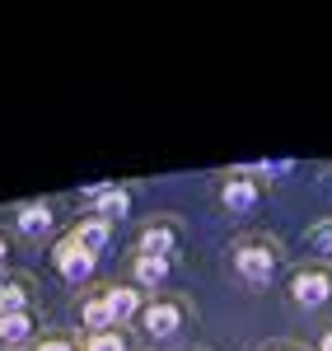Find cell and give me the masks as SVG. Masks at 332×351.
<instances>
[{
	"label": "cell",
	"instance_id": "cell-14",
	"mask_svg": "<svg viewBox=\"0 0 332 351\" xmlns=\"http://www.w3.org/2000/svg\"><path fill=\"white\" fill-rule=\"evenodd\" d=\"M164 271H168L164 258H140V263H136V276H140V281H159Z\"/></svg>",
	"mask_w": 332,
	"mask_h": 351
},
{
	"label": "cell",
	"instance_id": "cell-4",
	"mask_svg": "<svg viewBox=\"0 0 332 351\" xmlns=\"http://www.w3.org/2000/svg\"><path fill=\"white\" fill-rule=\"evenodd\" d=\"M145 328H150L155 337H168V332L178 328V309H173V304H150V309H145Z\"/></svg>",
	"mask_w": 332,
	"mask_h": 351
},
{
	"label": "cell",
	"instance_id": "cell-1",
	"mask_svg": "<svg viewBox=\"0 0 332 351\" xmlns=\"http://www.w3.org/2000/svg\"><path fill=\"white\" fill-rule=\"evenodd\" d=\"M56 267H61V276H71V281H84V276L94 271V258H89L75 239H66L56 248Z\"/></svg>",
	"mask_w": 332,
	"mask_h": 351
},
{
	"label": "cell",
	"instance_id": "cell-17",
	"mask_svg": "<svg viewBox=\"0 0 332 351\" xmlns=\"http://www.w3.org/2000/svg\"><path fill=\"white\" fill-rule=\"evenodd\" d=\"M38 351H71L66 342H47V347H38Z\"/></svg>",
	"mask_w": 332,
	"mask_h": 351
},
{
	"label": "cell",
	"instance_id": "cell-11",
	"mask_svg": "<svg viewBox=\"0 0 332 351\" xmlns=\"http://www.w3.org/2000/svg\"><path fill=\"white\" fill-rule=\"evenodd\" d=\"M94 197L103 202V216H108V220H122V216H127V206H131L127 192H94Z\"/></svg>",
	"mask_w": 332,
	"mask_h": 351
},
{
	"label": "cell",
	"instance_id": "cell-16",
	"mask_svg": "<svg viewBox=\"0 0 332 351\" xmlns=\"http://www.w3.org/2000/svg\"><path fill=\"white\" fill-rule=\"evenodd\" d=\"M314 243H318L323 253H332V230H314Z\"/></svg>",
	"mask_w": 332,
	"mask_h": 351
},
{
	"label": "cell",
	"instance_id": "cell-10",
	"mask_svg": "<svg viewBox=\"0 0 332 351\" xmlns=\"http://www.w3.org/2000/svg\"><path fill=\"white\" fill-rule=\"evenodd\" d=\"M140 248H145V258H164L168 248H173V234H168V230H150V234L140 239Z\"/></svg>",
	"mask_w": 332,
	"mask_h": 351
},
{
	"label": "cell",
	"instance_id": "cell-8",
	"mask_svg": "<svg viewBox=\"0 0 332 351\" xmlns=\"http://www.w3.org/2000/svg\"><path fill=\"white\" fill-rule=\"evenodd\" d=\"M84 324L94 328V332H108V328H112V309H108V300H89V304H84Z\"/></svg>",
	"mask_w": 332,
	"mask_h": 351
},
{
	"label": "cell",
	"instance_id": "cell-19",
	"mask_svg": "<svg viewBox=\"0 0 332 351\" xmlns=\"http://www.w3.org/2000/svg\"><path fill=\"white\" fill-rule=\"evenodd\" d=\"M0 258H5V243H0Z\"/></svg>",
	"mask_w": 332,
	"mask_h": 351
},
{
	"label": "cell",
	"instance_id": "cell-18",
	"mask_svg": "<svg viewBox=\"0 0 332 351\" xmlns=\"http://www.w3.org/2000/svg\"><path fill=\"white\" fill-rule=\"evenodd\" d=\"M323 351H332V332H328V337H323Z\"/></svg>",
	"mask_w": 332,
	"mask_h": 351
},
{
	"label": "cell",
	"instance_id": "cell-2",
	"mask_svg": "<svg viewBox=\"0 0 332 351\" xmlns=\"http://www.w3.org/2000/svg\"><path fill=\"white\" fill-rule=\"evenodd\" d=\"M328 276H323V271H300V276H295V300H300V304H323V300H328Z\"/></svg>",
	"mask_w": 332,
	"mask_h": 351
},
{
	"label": "cell",
	"instance_id": "cell-12",
	"mask_svg": "<svg viewBox=\"0 0 332 351\" xmlns=\"http://www.w3.org/2000/svg\"><path fill=\"white\" fill-rule=\"evenodd\" d=\"M0 337H5V342H24V337H28V314H10V319H0Z\"/></svg>",
	"mask_w": 332,
	"mask_h": 351
},
{
	"label": "cell",
	"instance_id": "cell-15",
	"mask_svg": "<svg viewBox=\"0 0 332 351\" xmlns=\"http://www.w3.org/2000/svg\"><path fill=\"white\" fill-rule=\"evenodd\" d=\"M89 351H122V337L117 332H94L89 337Z\"/></svg>",
	"mask_w": 332,
	"mask_h": 351
},
{
	"label": "cell",
	"instance_id": "cell-3",
	"mask_svg": "<svg viewBox=\"0 0 332 351\" xmlns=\"http://www.w3.org/2000/svg\"><path fill=\"white\" fill-rule=\"evenodd\" d=\"M272 267H277V263H272V253H267V248H244V253H239V271H244L248 281H267Z\"/></svg>",
	"mask_w": 332,
	"mask_h": 351
},
{
	"label": "cell",
	"instance_id": "cell-7",
	"mask_svg": "<svg viewBox=\"0 0 332 351\" xmlns=\"http://www.w3.org/2000/svg\"><path fill=\"white\" fill-rule=\"evenodd\" d=\"M108 309H112V324H117V319H131V314H136V291H108Z\"/></svg>",
	"mask_w": 332,
	"mask_h": 351
},
{
	"label": "cell",
	"instance_id": "cell-9",
	"mask_svg": "<svg viewBox=\"0 0 332 351\" xmlns=\"http://www.w3.org/2000/svg\"><path fill=\"white\" fill-rule=\"evenodd\" d=\"M253 197H257V188H253V183H229V188H225V206L244 211V206H253Z\"/></svg>",
	"mask_w": 332,
	"mask_h": 351
},
{
	"label": "cell",
	"instance_id": "cell-5",
	"mask_svg": "<svg viewBox=\"0 0 332 351\" xmlns=\"http://www.w3.org/2000/svg\"><path fill=\"white\" fill-rule=\"evenodd\" d=\"M75 243H80L84 253L94 258V253H99V248L108 243V220H89V225H84L80 234H75Z\"/></svg>",
	"mask_w": 332,
	"mask_h": 351
},
{
	"label": "cell",
	"instance_id": "cell-6",
	"mask_svg": "<svg viewBox=\"0 0 332 351\" xmlns=\"http://www.w3.org/2000/svg\"><path fill=\"white\" fill-rule=\"evenodd\" d=\"M19 230H24V234H47V230H52V211H47V206H24V211H19Z\"/></svg>",
	"mask_w": 332,
	"mask_h": 351
},
{
	"label": "cell",
	"instance_id": "cell-13",
	"mask_svg": "<svg viewBox=\"0 0 332 351\" xmlns=\"http://www.w3.org/2000/svg\"><path fill=\"white\" fill-rule=\"evenodd\" d=\"M10 314H24V291L19 286H0V319Z\"/></svg>",
	"mask_w": 332,
	"mask_h": 351
}]
</instances>
